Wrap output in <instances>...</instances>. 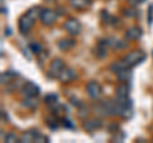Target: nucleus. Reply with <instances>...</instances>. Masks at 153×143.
<instances>
[{
    "label": "nucleus",
    "instance_id": "20",
    "mask_svg": "<svg viewBox=\"0 0 153 143\" xmlns=\"http://www.w3.org/2000/svg\"><path fill=\"white\" fill-rule=\"evenodd\" d=\"M4 141H5L7 143H16V142H19V138L18 136L16 134V133H8V134L4 137Z\"/></svg>",
    "mask_w": 153,
    "mask_h": 143
},
{
    "label": "nucleus",
    "instance_id": "10",
    "mask_svg": "<svg viewBox=\"0 0 153 143\" xmlns=\"http://www.w3.org/2000/svg\"><path fill=\"white\" fill-rule=\"evenodd\" d=\"M40 134L38 130H28L26 133H23L19 138V142L21 143H32V142H36V138L37 136Z\"/></svg>",
    "mask_w": 153,
    "mask_h": 143
},
{
    "label": "nucleus",
    "instance_id": "23",
    "mask_svg": "<svg viewBox=\"0 0 153 143\" xmlns=\"http://www.w3.org/2000/svg\"><path fill=\"white\" fill-rule=\"evenodd\" d=\"M124 14H125V16H128V17H134V14H135V13H134V9H128V10H125V12H124Z\"/></svg>",
    "mask_w": 153,
    "mask_h": 143
},
{
    "label": "nucleus",
    "instance_id": "3",
    "mask_svg": "<svg viewBox=\"0 0 153 143\" xmlns=\"http://www.w3.org/2000/svg\"><path fill=\"white\" fill-rule=\"evenodd\" d=\"M65 68V65H64V61L59 59V58H56L51 61V64L49 66V70H47V73H49L50 77L52 78H56V77H59V74L63 72V69Z\"/></svg>",
    "mask_w": 153,
    "mask_h": 143
},
{
    "label": "nucleus",
    "instance_id": "6",
    "mask_svg": "<svg viewBox=\"0 0 153 143\" xmlns=\"http://www.w3.org/2000/svg\"><path fill=\"white\" fill-rule=\"evenodd\" d=\"M85 89H87L88 96H89L91 98H94V100L100 98V96H101V93H102L101 86H100L98 82H96V80H91V82H88Z\"/></svg>",
    "mask_w": 153,
    "mask_h": 143
},
{
    "label": "nucleus",
    "instance_id": "8",
    "mask_svg": "<svg viewBox=\"0 0 153 143\" xmlns=\"http://www.w3.org/2000/svg\"><path fill=\"white\" fill-rule=\"evenodd\" d=\"M102 127V120L101 119H89V120H85L83 123V128L87 132H93L97 128Z\"/></svg>",
    "mask_w": 153,
    "mask_h": 143
},
{
    "label": "nucleus",
    "instance_id": "21",
    "mask_svg": "<svg viewBox=\"0 0 153 143\" xmlns=\"http://www.w3.org/2000/svg\"><path fill=\"white\" fill-rule=\"evenodd\" d=\"M45 101L50 105V106H52V105H56L57 104V96L56 95H47V96L45 97Z\"/></svg>",
    "mask_w": 153,
    "mask_h": 143
},
{
    "label": "nucleus",
    "instance_id": "9",
    "mask_svg": "<svg viewBox=\"0 0 153 143\" xmlns=\"http://www.w3.org/2000/svg\"><path fill=\"white\" fill-rule=\"evenodd\" d=\"M76 77V74H75V72L73 70V69H70V68H64L63 69V72H61V73L59 74V78L61 82H71V80H73L74 78Z\"/></svg>",
    "mask_w": 153,
    "mask_h": 143
},
{
    "label": "nucleus",
    "instance_id": "11",
    "mask_svg": "<svg viewBox=\"0 0 153 143\" xmlns=\"http://www.w3.org/2000/svg\"><path fill=\"white\" fill-rule=\"evenodd\" d=\"M142 36V30L139 27H130L125 32V39L126 40H138Z\"/></svg>",
    "mask_w": 153,
    "mask_h": 143
},
{
    "label": "nucleus",
    "instance_id": "15",
    "mask_svg": "<svg viewBox=\"0 0 153 143\" xmlns=\"http://www.w3.org/2000/svg\"><path fill=\"white\" fill-rule=\"evenodd\" d=\"M126 68H129V66L125 64V61H124V60H119V61H115V63H112L111 65H110V72L117 74L119 72H121V70L126 69Z\"/></svg>",
    "mask_w": 153,
    "mask_h": 143
},
{
    "label": "nucleus",
    "instance_id": "17",
    "mask_svg": "<svg viewBox=\"0 0 153 143\" xmlns=\"http://www.w3.org/2000/svg\"><path fill=\"white\" fill-rule=\"evenodd\" d=\"M14 78H16V73L14 72H7V73L1 74V84H9L14 82Z\"/></svg>",
    "mask_w": 153,
    "mask_h": 143
},
{
    "label": "nucleus",
    "instance_id": "13",
    "mask_svg": "<svg viewBox=\"0 0 153 143\" xmlns=\"http://www.w3.org/2000/svg\"><path fill=\"white\" fill-rule=\"evenodd\" d=\"M129 92H130V87L128 83H123L119 84L116 87V96L117 97H129Z\"/></svg>",
    "mask_w": 153,
    "mask_h": 143
},
{
    "label": "nucleus",
    "instance_id": "1",
    "mask_svg": "<svg viewBox=\"0 0 153 143\" xmlns=\"http://www.w3.org/2000/svg\"><path fill=\"white\" fill-rule=\"evenodd\" d=\"M143 59H144V52H142L140 50H137V51L129 52L128 55L124 56L123 60L125 61V64L129 66V68H131V66L139 64Z\"/></svg>",
    "mask_w": 153,
    "mask_h": 143
},
{
    "label": "nucleus",
    "instance_id": "12",
    "mask_svg": "<svg viewBox=\"0 0 153 143\" xmlns=\"http://www.w3.org/2000/svg\"><path fill=\"white\" fill-rule=\"evenodd\" d=\"M75 45V41L73 39H61L59 42H57V46H59L60 50L66 51V50H70L71 47H74Z\"/></svg>",
    "mask_w": 153,
    "mask_h": 143
},
{
    "label": "nucleus",
    "instance_id": "14",
    "mask_svg": "<svg viewBox=\"0 0 153 143\" xmlns=\"http://www.w3.org/2000/svg\"><path fill=\"white\" fill-rule=\"evenodd\" d=\"M70 5L75 9L83 10L91 5V0H70Z\"/></svg>",
    "mask_w": 153,
    "mask_h": 143
},
{
    "label": "nucleus",
    "instance_id": "7",
    "mask_svg": "<svg viewBox=\"0 0 153 143\" xmlns=\"http://www.w3.org/2000/svg\"><path fill=\"white\" fill-rule=\"evenodd\" d=\"M64 28L66 30V32L70 33V35H78L80 32V23L75 19V18H70L64 23Z\"/></svg>",
    "mask_w": 153,
    "mask_h": 143
},
{
    "label": "nucleus",
    "instance_id": "22",
    "mask_svg": "<svg viewBox=\"0 0 153 143\" xmlns=\"http://www.w3.org/2000/svg\"><path fill=\"white\" fill-rule=\"evenodd\" d=\"M128 1H129V4H131V5H140L146 0H128Z\"/></svg>",
    "mask_w": 153,
    "mask_h": 143
},
{
    "label": "nucleus",
    "instance_id": "5",
    "mask_svg": "<svg viewBox=\"0 0 153 143\" xmlns=\"http://www.w3.org/2000/svg\"><path fill=\"white\" fill-rule=\"evenodd\" d=\"M21 91H22V95L25 97H36L37 95L40 93V88H38V86L35 84L33 82H26L22 86Z\"/></svg>",
    "mask_w": 153,
    "mask_h": 143
},
{
    "label": "nucleus",
    "instance_id": "4",
    "mask_svg": "<svg viewBox=\"0 0 153 143\" xmlns=\"http://www.w3.org/2000/svg\"><path fill=\"white\" fill-rule=\"evenodd\" d=\"M56 19H57V14L54 10H51V9H42V12L40 14V21L42 25L51 26L56 22Z\"/></svg>",
    "mask_w": 153,
    "mask_h": 143
},
{
    "label": "nucleus",
    "instance_id": "19",
    "mask_svg": "<svg viewBox=\"0 0 153 143\" xmlns=\"http://www.w3.org/2000/svg\"><path fill=\"white\" fill-rule=\"evenodd\" d=\"M30 50L33 52V54L40 55L41 52L44 51V47H42V45L40 42H32V44H30Z\"/></svg>",
    "mask_w": 153,
    "mask_h": 143
},
{
    "label": "nucleus",
    "instance_id": "16",
    "mask_svg": "<svg viewBox=\"0 0 153 143\" xmlns=\"http://www.w3.org/2000/svg\"><path fill=\"white\" fill-rule=\"evenodd\" d=\"M116 75H117V79L120 80V82H123V83H128L129 80L131 79V72H130V68H126V69H124V70H121V72H119Z\"/></svg>",
    "mask_w": 153,
    "mask_h": 143
},
{
    "label": "nucleus",
    "instance_id": "2",
    "mask_svg": "<svg viewBox=\"0 0 153 143\" xmlns=\"http://www.w3.org/2000/svg\"><path fill=\"white\" fill-rule=\"evenodd\" d=\"M33 23H35V18L31 17L28 13H26L25 16L21 17V19H19V22H18L19 32H21L22 35H26V33H28V31L32 28Z\"/></svg>",
    "mask_w": 153,
    "mask_h": 143
},
{
    "label": "nucleus",
    "instance_id": "18",
    "mask_svg": "<svg viewBox=\"0 0 153 143\" xmlns=\"http://www.w3.org/2000/svg\"><path fill=\"white\" fill-rule=\"evenodd\" d=\"M23 106L25 107H28V109H33V107H36L37 106V98L36 97H26L25 100H23Z\"/></svg>",
    "mask_w": 153,
    "mask_h": 143
}]
</instances>
